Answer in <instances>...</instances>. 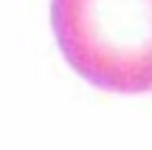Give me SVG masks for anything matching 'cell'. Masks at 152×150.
Instances as JSON below:
<instances>
[{
    "label": "cell",
    "mask_w": 152,
    "mask_h": 150,
    "mask_svg": "<svg viewBox=\"0 0 152 150\" xmlns=\"http://www.w3.org/2000/svg\"><path fill=\"white\" fill-rule=\"evenodd\" d=\"M68 65L113 94L152 91V0H51Z\"/></svg>",
    "instance_id": "6da1fadb"
}]
</instances>
